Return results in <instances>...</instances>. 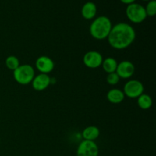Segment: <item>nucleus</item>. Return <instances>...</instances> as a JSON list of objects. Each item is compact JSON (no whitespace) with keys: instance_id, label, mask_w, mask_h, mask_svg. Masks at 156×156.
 Here are the masks:
<instances>
[{"instance_id":"obj_1","label":"nucleus","mask_w":156,"mask_h":156,"mask_svg":"<svg viewBox=\"0 0 156 156\" xmlns=\"http://www.w3.org/2000/svg\"><path fill=\"white\" fill-rule=\"evenodd\" d=\"M136 39V31L129 24L121 22L112 26L108 37L109 44L116 50H124Z\"/></svg>"},{"instance_id":"obj_2","label":"nucleus","mask_w":156,"mask_h":156,"mask_svg":"<svg viewBox=\"0 0 156 156\" xmlns=\"http://www.w3.org/2000/svg\"><path fill=\"white\" fill-rule=\"evenodd\" d=\"M112 28L111 20L106 16H99L96 18L89 27L90 34L96 40H104L108 38Z\"/></svg>"},{"instance_id":"obj_3","label":"nucleus","mask_w":156,"mask_h":156,"mask_svg":"<svg viewBox=\"0 0 156 156\" xmlns=\"http://www.w3.org/2000/svg\"><path fill=\"white\" fill-rule=\"evenodd\" d=\"M15 80L21 85H27L30 83L34 78V69L33 66L28 64L20 65L13 71Z\"/></svg>"},{"instance_id":"obj_4","label":"nucleus","mask_w":156,"mask_h":156,"mask_svg":"<svg viewBox=\"0 0 156 156\" xmlns=\"http://www.w3.org/2000/svg\"><path fill=\"white\" fill-rule=\"evenodd\" d=\"M126 15L128 19L135 24L142 23L147 18L144 6L136 2L128 5L126 9Z\"/></svg>"},{"instance_id":"obj_5","label":"nucleus","mask_w":156,"mask_h":156,"mask_svg":"<svg viewBox=\"0 0 156 156\" xmlns=\"http://www.w3.org/2000/svg\"><path fill=\"white\" fill-rule=\"evenodd\" d=\"M144 86L143 83L138 80H129L125 84L123 87V93L129 98H137L143 94Z\"/></svg>"},{"instance_id":"obj_6","label":"nucleus","mask_w":156,"mask_h":156,"mask_svg":"<svg viewBox=\"0 0 156 156\" xmlns=\"http://www.w3.org/2000/svg\"><path fill=\"white\" fill-rule=\"evenodd\" d=\"M99 149L94 141L85 140L79 143L76 151L77 156H98Z\"/></svg>"},{"instance_id":"obj_7","label":"nucleus","mask_w":156,"mask_h":156,"mask_svg":"<svg viewBox=\"0 0 156 156\" xmlns=\"http://www.w3.org/2000/svg\"><path fill=\"white\" fill-rule=\"evenodd\" d=\"M103 57L101 54L98 51L87 52L83 57V62L88 68L96 69L101 66Z\"/></svg>"},{"instance_id":"obj_8","label":"nucleus","mask_w":156,"mask_h":156,"mask_svg":"<svg viewBox=\"0 0 156 156\" xmlns=\"http://www.w3.org/2000/svg\"><path fill=\"white\" fill-rule=\"evenodd\" d=\"M135 72V66L128 60H124L117 64L115 73L119 76L120 79H129L132 77Z\"/></svg>"},{"instance_id":"obj_9","label":"nucleus","mask_w":156,"mask_h":156,"mask_svg":"<svg viewBox=\"0 0 156 156\" xmlns=\"http://www.w3.org/2000/svg\"><path fill=\"white\" fill-rule=\"evenodd\" d=\"M36 67L41 73L48 74L54 69V62L47 56H41L36 60Z\"/></svg>"},{"instance_id":"obj_10","label":"nucleus","mask_w":156,"mask_h":156,"mask_svg":"<svg viewBox=\"0 0 156 156\" xmlns=\"http://www.w3.org/2000/svg\"><path fill=\"white\" fill-rule=\"evenodd\" d=\"M31 82L34 89L37 91H44L46 88H48L50 82H51V79L47 74L41 73V74L35 76Z\"/></svg>"},{"instance_id":"obj_11","label":"nucleus","mask_w":156,"mask_h":156,"mask_svg":"<svg viewBox=\"0 0 156 156\" xmlns=\"http://www.w3.org/2000/svg\"><path fill=\"white\" fill-rule=\"evenodd\" d=\"M81 13L85 19H93L97 14V6L92 2H87L82 6Z\"/></svg>"},{"instance_id":"obj_12","label":"nucleus","mask_w":156,"mask_h":156,"mask_svg":"<svg viewBox=\"0 0 156 156\" xmlns=\"http://www.w3.org/2000/svg\"><path fill=\"white\" fill-rule=\"evenodd\" d=\"M125 94L123 91L117 88L111 89L107 94V98L112 104H120L124 100Z\"/></svg>"},{"instance_id":"obj_13","label":"nucleus","mask_w":156,"mask_h":156,"mask_svg":"<svg viewBox=\"0 0 156 156\" xmlns=\"http://www.w3.org/2000/svg\"><path fill=\"white\" fill-rule=\"evenodd\" d=\"M100 135V130L95 126H89L82 132V137L85 140L94 141Z\"/></svg>"},{"instance_id":"obj_14","label":"nucleus","mask_w":156,"mask_h":156,"mask_svg":"<svg viewBox=\"0 0 156 156\" xmlns=\"http://www.w3.org/2000/svg\"><path fill=\"white\" fill-rule=\"evenodd\" d=\"M117 64L118 63H117V60L114 58L108 57L105 59H103L101 66L103 67L104 70L109 74V73H115L116 69H117Z\"/></svg>"},{"instance_id":"obj_15","label":"nucleus","mask_w":156,"mask_h":156,"mask_svg":"<svg viewBox=\"0 0 156 156\" xmlns=\"http://www.w3.org/2000/svg\"><path fill=\"white\" fill-rule=\"evenodd\" d=\"M137 104L139 107L143 110H148L152 107V100L149 94H142L140 97L137 98Z\"/></svg>"},{"instance_id":"obj_16","label":"nucleus","mask_w":156,"mask_h":156,"mask_svg":"<svg viewBox=\"0 0 156 156\" xmlns=\"http://www.w3.org/2000/svg\"><path fill=\"white\" fill-rule=\"evenodd\" d=\"M5 66L9 69L14 71L20 66L19 60L16 56H9L5 59Z\"/></svg>"},{"instance_id":"obj_17","label":"nucleus","mask_w":156,"mask_h":156,"mask_svg":"<svg viewBox=\"0 0 156 156\" xmlns=\"http://www.w3.org/2000/svg\"><path fill=\"white\" fill-rule=\"evenodd\" d=\"M146 15L147 16L153 17L156 15V1L155 0H150L148 2L147 5H146Z\"/></svg>"},{"instance_id":"obj_18","label":"nucleus","mask_w":156,"mask_h":156,"mask_svg":"<svg viewBox=\"0 0 156 156\" xmlns=\"http://www.w3.org/2000/svg\"><path fill=\"white\" fill-rule=\"evenodd\" d=\"M120 82V77L116 73H109L107 76V82L111 85H117Z\"/></svg>"},{"instance_id":"obj_19","label":"nucleus","mask_w":156,"mask_h":156,"mask_svg":"<svg viewBox=\"0 0 156 156\" xmlns=\"http://www.w3.org/2000/svg\"><path fill=\"white\" fill-rule=\"evenodd\" d=\"M122 3L123 4H126V5H129V4H132V3H134L136 2V0H120Z\"/></svg>"},{"instance_id":"obj_20","label":"nucleus","mask_w":156,"mask_h":156,"mask_svg":"<svg viewBox=\"0 0 156 156\" xmlns=\"http://www.w3.org/2000/svg\"><path fill=\"white\" fill-rule=\"evenodd\" d=\"M143 1H145V2H149V1H150V0H143Z\"/></svg>"}]
</instances>
